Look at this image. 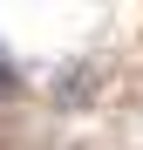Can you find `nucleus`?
<instances>
[{"label":"nucleus","mask_w":143,"mask_h":150,"mask_svg":"<svg viewBox=\"0 0 143 150\" xmlns=\"http://www.w3.org/2000/svg\"><path fill=\"white\" fill-rule=\"evenodd\" d=\"M14 89H20V68L7 62V48H0V96H14Z\"/></svg>","instance_id":"obj_2"},{"label":"nucleus","mask_w":143,"mask_h":150,"mask_svg":"<svg viewBox=\"0 0 143 150\" xmlns=\"http://www.w3.org/2000/svg\"><path fill=\"white\" fill-rule=\"evenodd\" d=\"M82 96H95V75H89V68H68L61 82H55V103H61V109H75Z\"/></svg>","instance_id":"obj_1"}]
</instances>
